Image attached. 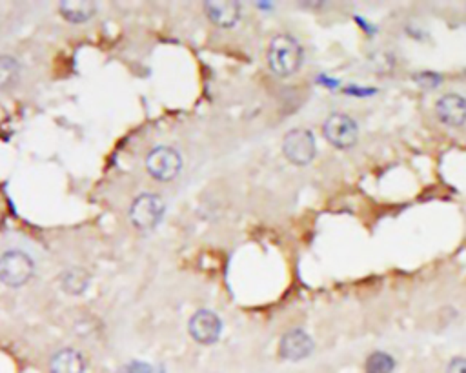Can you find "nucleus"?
<instances>
[{"mask_svg":"<svg viewBox=\"0 0 466 373\" xmlns=\"http://www.w3.org/2000/svg\"><path fill=\"white\" fill-rule=\"evenodd\" d=\"M20 73L19 60L11 55H0V92H11L19 84Z\"/></svg>","mask_w":466,"mask_h":373,"instance_id":"14","label":"nucleus"},{"mask_svg":"<svg viewBox=\"0 0 466 373\" xmlns=\"http://www.w3.org/2000/svg\"><path fill=\"white\" fill-rule=\"evenodd\" d=\"M35 275V263L20 249H10L0 255V282L10 288L26 286Z\"/></svg>","mask_w":466,"mask_h":373,"instance_id":"3","label":"nucleus"},{"mask_svg":"<svg viewBox=\"0 0 466 373\" xmlns=\"http://www.w3.org/2000/svg\"><path fill=\"white\" fill-rule=\"evenodd\" d=\"M446 373H466V357H453L448 363Z\"/></svg>","mask_w":466,"mask_h":373,"instance_id":"17","label":"nucleus"},{"mask_svg":"<svg viewBox=\"0 0 466 373\" xmlns=\"http://www.w3.org/2000/svg\"><path fill=\"white\" fill-rule=\"evenodd\" d=\"M166 213V203L157 193H140L129 206V222L135 230L152 231L161 224Z\"/></svg>","mask_w":466,"mask_h":373,"instance_id":"2","label":"nucleus"},{"mask_svg":"<svg viewBox=\"0 0 466 373\" xmlns=\"http://www.w3.org/2000/svg\"><path fill=\"white\" fill-rule=\"evenodd\" d=\"M50 373H86V359L75 348H62L51 357Z\"/></svg>","mask_w":466,"mask_h":373,"instance_id":"11","label":"nucleus"},{"mask_svg":"<svg viewBox=\"0 0 466 373\" xmlns=\"http://www.w3.org/2000/svg\"><path fill=\"white\" fill-rule=\"evenodd\" d=\"M146 170L159 182H171L182 170V157L170 146H157L146 157Z\"/></svg>","mask_w":466,"mask_h":373,"instance_id":"5","label":"nucleus"},{"mask_svg":"<svg viewBox=\"0 0 466 373\" xmlns=\"http://www.w3.org/2000/svg\"><path fill=\"white\" fill-rule=\"evenodd\" d=\"M188 332L198 344H215L222 333V321L212 309H198L189 319Z\"/></svg>","mask_w":466,"mask_h":373,"instance_id":"7","label":"nucleus"},{"mask_svg":"<svg viewBox=\"0 0 466 373\" xmlns=\"http://www.w3.org/2000/svg\"><path fill=\"white\" fill-rule=\"evenodd\" d=\"M323 133L328 142L337 149H350L357 144L359 138V128L356 120L344 113H332L324 120Z\"/></svg>","mask_w":466,"mask_h":373,"instance_id":"6","label":"nucleus"},{"mask_svg":"<svg viewBox=\"0 0 466 373\" xmlns=\"http://www.w3.org/2000/svg\"><path fill=\"white\" fill-rule=\"evenodd\" d=\"M435 113L443 124L459 128L466 122V98L457 93H448L437 101Z\"/></svg>","mask_w":466,"mask_h":373,"instance_id":"10","label":"nucleus"},{"mask_svg":"<svg viewBox=\"0 0 466 373\" xmlns=\"http://www.w3.org/2000/svg\"><path fill=\"white\" fill-rule=\"evenodd\" d=\"M204 15L219 28H233L242 15V8L235 0H208L204 2Z\"/></svg>","mask_w":466,"mask_h":373,"instance_id":"9","label":"nucleus"},{"mask_svg":"<svg viewBox=\"0 0 466 373\" xmlns=\"http://www.w3.org/2000/svg\"><path fill=\"white\" fill-rule=\"evenodd\" d=\"M312 351H314V339L300 328H293L284 333L279 342V355L291 363L306 359L312 355Z\"/></svg>","mask_w":466,"mask_h":373,"instance_id":"8","label":"nucleus"},{"mask_svg":"<svg viewBox=\"0 0 466 373\" xmlns=\"http://www.w3.org/2000/svg\"><path fill=\"white\" fill-rule=\"evenodd\" d=\"M416 80L421 84V86H425V88H435L441 79H439V75L434 73H423V75H416Z\"/></svg>","mask_w":466,"mask_h":373,"instance_id":"16","label":"nucleus"},{"mask_svg":"<svg viewBox=\"0 0 466 373\" xmlns=\"http://www.w3.org/2000/svg\"><path fill=\"white\" fill-rule=\"evenodd\" d=\"M282 153L291 164L308 166L310 162L315 159V153H317L314 133L306 128L290 129L282 138Z\"/></svg>","mask_w":466,"mask_h":373,"instance_id":"4","label":"nucleus"},{"mask_svg":"<svg viewBox=\"0 0 466 373\" xmlns=\"http://www.w3.org/2000/svg\"><path fill=\"white\" fill-rule=\"evenodd\" d=\"M126 373H153V370L148 364H131L126 368Z\"/></svg>","mask_w":466,"mask_h":373,"instance_id":"18","label":"nucleus"},{"mask_svg":"<svg viewBox=\"0 0 466 373\" xmlns=\"http://www.w3.org/2000/svg\"><path fill=\"white\" fill-rule=\"evenodd\" d=\"M89 282H92V275L80 266L68 268L59 277L60 290L71 295V297H80V295L86 293V290L89 288Z\"/></svg>","mask_w":466,"mask_h":373,"instance_id":"13","label":"nucleus"},{"mask_svg":"<svg viewBox=\"0 0 466 373\" xmlns=\"http://www.w3.org/2000/svg\"><path fill=\"white\" fill-rule=\"evenodd\" d=\"M266 59H268L270 69L277 77H291L303 66L305 53H303V47L296 38L282 33V35L272 38Z\"/></svg>","mask_w":466,"mask_h":373,"instance_id":"1","label":"nucleus"},{"mask_svg":"<svg viewBox=\"0 0 466 373\" xmlns=\"http://www.w3.org/2000/svg\"><path fill=\"white\" fill-rule=\"evenodd\" d=\"M395 370V359L384 351H374L365 363L366 373H392Z\"/></svg>","mask_w":466,"mask_h":373,"instance_id":"15","label":"nucleus"},{"mask_svg":"<svg viewBox=\"0 0 466 373\" xmlns=\"http://www.w3.org/2000/svg\"><path fill=\"white\" fill-rule=\"evenodd\" d=\"M59 13L71 24H84L97 13V4L92 0H64L59 4Z\"/></svg>","mask_w":466,"mask_h":373,"instance_id":"12","label":"nucleus"}]
</instances>
